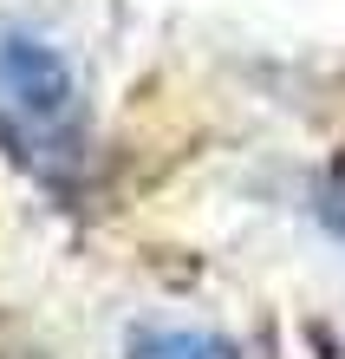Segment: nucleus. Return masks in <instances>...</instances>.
<instances>
[{"label":"nucleus","instance_id":"1","mask_svg":"<svg viewBox=\"0 0 345 359\" xmlns=\"http://www.w3.org/2000/svg\"><path fill=\"white\" fill-rule=\"evenodd\" d=\"M0 144L46 183L85 163V86L66 46L27 20H0Z\"/></svg>","mask_w":345,"mask_h":359},{"label":"nucleus","instance_id":"2","mask_svg":"<svg viewBox=\"0 0 345 359\" xmlns=\"http://www.w3.org/2000/svg\"><path fill=\"white\" fill-rule=\"evenodd\" d=\"M124 359H241V353L209 327H143L131 333Z\"/></svg>","mask_w":345,"mask_h":359}]
</instances>
